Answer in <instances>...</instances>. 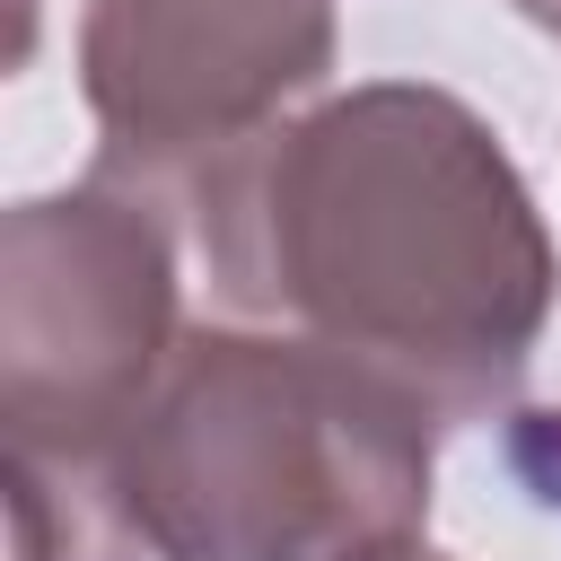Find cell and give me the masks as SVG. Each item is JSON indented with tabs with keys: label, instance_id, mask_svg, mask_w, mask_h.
<instances>
[{
	"label": "cell",
	"instance_id": "1",
	"mask_svg": "<svg viewBox=\"0 0 561 561\" xmlns=\"http://www.w3.org/2000/svg\"><path fill=\"white\" fill-rule=\"evenodd\" d=\"M228 316L307 333L438 430L517 403L561 254L500 131L430 79H359L202 167L175 202Z\"/></svg>",
	"mask_w": 561,
	"mask_h": 561
},
{
	"label": "cell",
	"instance_id": "2",
	"mask_svg": "<svg viewBox=\"0 0 561 561\" xmlns=\"http://www.w3.org/2000/svg\"><path fill=\"white\" fill-rule=\"evenodd\" d=\"M430 438L403 386L307 333L193 324L105 465L149 561H359L430 526Z\"/></svg>",
	"mask_w": 561,
	"mask_h": 561
},
{
	"label": "cell",
	"instance_id": "3",
	"mask_svg": "<svg viewBox=\"0 0 561 561\" xmlns=\"http://www.w3.org/2000/svg\"><path fill=\"white\" fill-rule=\"evenodd\" d=\"M167 202L88 175L0 219V430L9 456H105L175 351Z\"/></svg>",
	"mask_w": 561,
	"mask_h": 561
},
{
	"label": "cell",
	"instance_id": "4",
	"mask_svg": "<svg viewBox=\"0 0 561 561\" xmlns=\"http://www.w3.org/2000/svg\"><path fill=\"white\" fill-rule=\"evenodd\" d=\"M333 79V0H88L79 96L96 114V175L167 210L202 167L263 140Z\"/></svg>",
	"mask_w": 561,
	"mask_h": 561
},
{
	"label": "cell",
	"instance_id": "5",
	"mask_svg": "<svg viewBox=\"0 0 561 561\" xmlns=\"http://www.w3.org/2000/svg\"><path fill=\"white\" fill-rule=\"evenodd\" d=\"M359 561H447V552H430V543L412 535V543H386V552H359Z\"/></svg>",
	"mask_w": 561,
	"mask_h": 561
},
{
	"label": "cell",
	"instance_id": "6",
	"mask_svg": "<svg viewBox=\"0 0 561 561\" xmlns=\"http://www.w3.org/2000/svg\"><path fill=\"white\" fill-rule=\"evenodd\" d=\"M508 9H517V18H535L543 35H561V0H508Z\"/></svg>",
	"mask_w": 561,
	"mask_h": 561
}]
</instances>
